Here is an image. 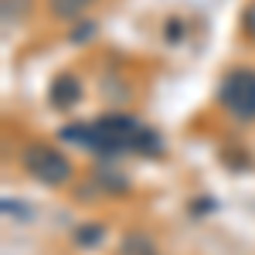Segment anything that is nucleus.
I'll list each match as a JSON object with an SVG mask.
<instances>
[{"instance_id": "1", "label": "nucleus", "mask_w": 255, "mask_h": 255, "mask_svg": "<svg viewBox=\"0 0 255 255\" xmlns=\"http://www.w3.org/2000/svg\"><path fill=\"white\" fill-rule=\"evenodd\" d=\"M61 139L68 143H79L96 150L99 157H119L126 150H139V153H153L160 150V136L143 126L136 119L123 116V113H109V116L96 119V123H75V126H65Z\"/></svg>"}, {"instance_id": "2", "label": "nucleus", "mask_w": 255, "mask_h": 255, "mask_svg": "<svg viewBox=\"0 0 255 255\" xmlns=\"http://www.w3.org/2000/svg\"><path fill=\"white\" fill-rule=\"evenodd\" d=\"M218 102L242 123L255 119V72L252 68H232L218 85Z\"/></svg>"}, {"instance_id": "3", "label": "nucleus", "mask_w": 255, "mask_h": 255, "mask_svg": "<svg viewBox=\"0 0 255 255\" xmlns=\"http://www.w3.org/2000/svg\"><path fill=\"white\" fill-rule=\"evenodd\" d=\"M20 167L34 177V180L48 184V187H61V184L72 180V163H68V157L58 153L55 146H38V143L24 146V153H20Z\"/></svg>"}, {"instance_id": "4", "label": "nucleus", "mask_w": 255, "mask_h": 255, "mask_svg": "<svg viewBox=\"0 0 255 255\" xmlns=\"http://www.w3.org/2000/svg\"><path fill=\"white\" fill-rule=\"evenodd\" d=\"M48 99H51V106H55V109H68V106H75V102L82 99V82H79V75L61 72L58 79L51 82Z\"/></svg>"}, {"instance_id": "5", "label": "nucleus", "mask_w": 255, "mask_h": 255, "mask_svg": "<svg viewBox=\"0 0 255 255\" xmlns=\"http://www.w3.org/2000/svg\"><path fill=\"white\" fill-rule=\"evenodd\" d=\"M92 0H48V14L55 20H79V14Z\"/></svg>"}, {"instance_id": "6", "label": "nucleus", "mask_w": 255, "mask_h": 255, "mask_svg": "<svg viewBox=\"0 0 255 255\" xmlns=\"http://www.w3.org/2000/svg\"><path fill=\"white\" fill-rule=\"evenodd\" d=\"M123 255H153V245L143 235H129L123 242Z\"/></svg>"}, {"instance_id": "7", "label": "nucleus", "mask_w": 255, "mask_h": 255, "mask_svg": "<svg viewBox=\"0 0 255 255\" xmlns=\"http://www.w3.org/2000/svg\"><path fill=\"white\" fill-rule=\"evenodd\" d=\"M31 10V0H3V17H24Z\"/></svg>"}, {"instance_id": "8", "label": "nucleus", "mask_w": 255, "mask_h": 255, "mask_svg": "<svg viewBox=\"0 0 255 255\" xmlns=\"http://www.w3.org/2000/svg\"><path fill=\"white\" fill-rule=\"evenodd\" d=\"M79 245H99L102 242V228H96V225H85V228H79V238H75Z\"/></svg>"}, {"instance_id": "9", "label": "nucleus", "mask_w": 255, "mask_h": 255, "mask_svg": "<svg viewBox=\"0 0 255 255\" xmlns=\"http://www.w3.org/2000/svg\"><path fill=\"white\" fill-rule=\"evenodd\" d=\"M242 27H245V34L255 41V0L245 7V10H242Z\"/></svg>"}]
</instances>
